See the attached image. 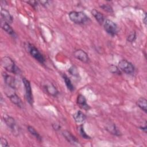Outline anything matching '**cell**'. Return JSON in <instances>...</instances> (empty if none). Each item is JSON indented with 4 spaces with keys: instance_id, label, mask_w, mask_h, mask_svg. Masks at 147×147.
<instances>
[{
    "instance_id": "1",
    "label": "cell",
    "mask_w": 147,
    "mask_h": 147,
    "mask_svg": "<svg viewBox=\"0 0 147 147\" xmlns=\"http://www.w3.org/2000/svg\"><path fill=\"white\" fill-rule=\"evenodd\" d=\"M70 20L77 24H84L90 21L89 17L82 11H71L68 14Z\"/></svg>"
},
{
    "instance_id": "2",
    "label": "cell",
    "mask_w": 147,
    "mask_h": 147,
    "mask_svg": "<svg viewBox=\"0 0 147 147\" xmlns=\"http://www.w3.org/2000/svg\"><path fill=\"white\" fill-rule=\"evenodd\" d=\"M1 64L6 70L10 72L17 74L19 72V69H18L14 61L8 56H5L2 58Z\"/></svg>"
},
{
    "instance_id": "3",
    "label": "cell",
    "mask_w": 147,
    "mask_h": 147,
    "mask_svg": "<svg viewBox=\"0 0 147 147\" xmlns=\"http://www.w3.org/2000/svg\"><path fill=\"white\" fill-rule=\"evenodd\" d=\"M26 47H27V51L36 60H37L40 63H44L45 58L34 46L29 43H27Z\"/></svg>"
},
{
    "instance_id": "4",
    "label": "cell",
    "mask_w": 147,
    "mask_h": 147,
    "mask_svg": "<svg viewBox=\"0 0 147 147\" xmlns=\"http://www.w3.org/2000/svg\"><path fill=\"white\" fill-rule=\"evenodd\" d=\"M103 26L106 32L112 36L116 35L118 32L117 24L110 20H106L103 23Z\"/></svg>"
},
{
    "instance_id": "5",
    "label": "cell",
    "mask_w": 147,
    "mask_h": 147,
    "mask_svg": "<svg viewBox=\"0 0 147 147\" xmlns=\"http://www.w3.org/2000/svg\"><path fill=\"white\" fill-rule=\"evenodd\" d=\"M3 120L6 124V125L9 127V128L10 129L11 131L14 135H18L19 131H18V127L16 124V122L14 120V119L6 114H4L3 116Z\"/></svg>"
},
{
    "instance_id": "6",
    "label": "cell",
    "mask_w": 147,
    "mask_h": 147,
    "mask_svg": "<svg viewBox=\"0 0 147 147\" xmlns=\"http://www.w3.org/2000/svg\"><path fill=\"white\" fill-rule=\"evenodd\" d=\"M118 68L120 71L124 72L127 74H131L134 71V67L133 65L126 60L123 59L118 63Z\"/></svg>"
},
{
    "instance_id": "7",
    "label": "cell",
    "mask_w": 147,
    "mask_h": 147,
    "mask_svg": "<svg viewBox=\"0 0 147 147\" xmlns=\"http://www.w3.org/2000/svg\"><path fill=\"white\" fill-rule=\"evenodd\" d=\"M22 82L25 87V95L26 98L28 101V102L30 105H33V98L32 92V88H31V85L30 82L27 80L26 78H24L22 79Z\"/></svg>"
},
{
    "instance_id": "8",
    "label": "cell",
    "mask_w": 147,
    "mask_h": 147,
    "mask_svg": "<svg viewBox=\"0 0 147 147\" xmlns=\"http://www.w3.org/2000/svg\"><path fill=\"white\" fill-rule=\"evenodd\" d=\"M74 56L80 61L85 63H88L90 60L88 54L82 49L76 50L74 52Z\"/></svg>"
},
{
    "instance_id": "9",
    "label": "cell",
    "mask_w": 147,
    "mask_h": 147,
    "mask_svg": "<svg viewBox=\"0 0 147 147\" xmlns=\"http://www.w3.org/2000/svg\"><path fill=\"white\" fill-rule=\"evenodd\" d=\"M6 95L9 98V99H10V100L12 103H13L14 104L16 105L17 106H19L20 107L22 106V101H21V99L14 92H10L7 91Z\"/></svg>"
},
{
    "instance_id": "10",
    "label": "cell",
    "mask_w": 147,
    "mask_h": 147,
    "mask_svg": "<svg viewBox=\"0 0 147 147\" xmlns=\"http://www.w3.org/2000/svg\"><path fill=\"white\" fill-rule=\"evenodd\" d=\"M3 75L4 81L5 82L6 84L8 87H9L13 89L15 88L16 87L17 83H16V80L14 79V78H13L11 75L6 74V73H5Z\"/></svg>"
},
{
    "instance_id": "11",
    "label": "cell",
    "mask_w": 147,
    "mask_h": 147,
    "mask_svg": "<svg viewBox=\"0 0 147 147\" xmlns=\"http://www.w3.org/2000/svg\"><path fill=\"white\" fill-rule=\"evenodd\" d=\"M62 134H63V136H64V137L70 144H72L73 145H76L79 143V141L77 140V138L74 136H73L69 131H68L67 130H64V131H63Z\"/></svg>"
},
{
    "instance_id": "12",
    "label": "cell",
    "mask_w": 147,
    "mask_h": 147,
    "mask_svg": "<svg viewBox=\"0 0 147 147\" xmlns=\"http://www.w3.org/2000/svg\"><path fill=\"white\" fill-rule=\"evenodd\" d=\"M1 16L2 20L6 22L8 24H11L13 22V19L12 16L10 14L9 11L2 8L1 10Z\"/></svg>"
},
{
    "instance_id": "13",
    "label": "cell",
    "mask_w": 147,
    "mask_h": 147,
    "mask_svg": "<svg viewBox=\"0 0 147 147\" xmlns=\"http://www.w3.org/2000/svg\"><path fill=\"white\" fill-rule=\"evenodd\" d=\"M73 118L77 123L82 124L85 121L86 116L81 111H77L73 114Z\"/></svg>"
},
{
    "instance_id": "14",
    "label": "cell",
    "mask_w": 147,
    "mask_h": 147,
    "mask_svg": "<svg viewBox=\"0 0 147 147\" xmlns=\"http://www.w3.org/2000/svg\"><path fill=\"white\" fill-rule=\"evenodd\" d=\"M77 103L82 109L88 110L90 108V106L87 103V100L86 98L83 95L80 94L78 96Z\"/></svg>"
},
{
    "instance_id": "15",
    "label": "cell",
    "mask_w": 147,
    "mask_h": 147,
    "mask_svg": "<svg viewBox=\"0 0 147 147\" xmlns=\"http://www.w3.org/2000/svg\"><path fill=\"white\" fill-rule=\"evenodd\" d=\"M91 13L92 16L94 17V18L96 19V20L100 24H103L105 21V17L99 11H98L96 9H92L91 11Z\"/></svg>"
},
{
    "instance_id": "16",
    "label": "cell",
    "mask_w": 147,
    "mask_h": 147,
    "mask_svg": "<svg viewBox=\"0 0 147 147\" xmlns=\"http://www.w3.org/2000/svg\"><path fill=\"white\" fill-rule=\"evenodd\" d=\"M1 28L3 30H4L6 33H7L9 34L11 36L15 35V32L14 30L12 29V28L10 26L9 24L7 23L6 22L4 21L3 20H1Z\"/></svg>"
},
{
    "instance_id": "17",
    "label": "cell",
    "mask_w": 147,
    "mask_h": 147,
    "mask_svg": "<svg viewBox=\"0 0 147 147\" xmlns=\"http://www.w3.org/2000/svg\"><path fill=\"white\" fill-rule=\"evenodd\" d=\"M106 129L109 131L110 132V133L114 134V135H115V136H120L121 135V133H120V131L118 130V128L116 127L114 123H109L107 125V126L106 127Z\"/></svg>"
},
{
    "instance_id": "18",
    "label": "cell",
    "mask_w": 147,
    "mask_h": 147,
    "mask_svg": "<svg viewBox=\"0 0 147 147\" xmlns=\"http://www.w3.org/2000/svg\"><path fill=\"white\" fill-rule=\"evenodd\" d=\"M45 88L47 92L52 96H56L58 94L57 90L55 87V86L53 84H52V83L47 84L45 86Z\"/></svg>"
},
{
    "instance_id": "19",
    "label": "cell",
    "mask_w": 147,
    "mask_h": 147,
    "mask_svg": "<svg viewBox=\"0 0 147 147\" xmlns=\"http://www.w3.org/2000/svg\"><path fill=\"white\" fill-rule=\"evenodd\" d=\"M137 105L145 113L147 112V104L146 99L143 97H141L138 99L137 101Z\"/></svg>"
},
{
    "instance_id": "20",
    "label": "cell",
    "mask_w": 147,
    "mask_h": 147,
    "mask_svg": "<svg viewBox=\"0 0 147 147\" xmlns=\"http://www.w3.org/2000/svg\"><path fill=\"white\" fill-rule=\"evenodd\" d=\"M63 78L65 84L67 87L68 88V89L69 90L71 91H74V85L72 84L70 79L66 75H63Z\"/></svg>"
},
{
    "instance_id": "21",
    "label": "cell",
    "mask_w": 147,
    "mask_h": 147,
    "mask_svg": "<svg viewBox=\"0 0 147 147\" xmlns=\"http://www.w3.org/2000/svg\"><path fill=\"white\" fill-rule=\"evenodd\" d=\"M28 131L31 134H32L34 137H36V138L39 141H41L42 140V138L41 137V136L39 134V133L35 130V129L34 127H33L32 126H28Z\"/></svg>"
},
{
    "instance_id": "22",
    "label": "cell",
    "mask_w": 147,
    "mask_h": 147,
    "mask_svg": "<svg viewBox=\"0 0 147 147\" xmlns=\"http://www.w3.org/2000/svg\"><path fill=\"white\" fill-rule=\"evenodd\" d=\"M78 130H79V134L83 138H85V139H90V137L88 136L85 132L84 131V127H83V125H81L79 126L78 127Z\"/></svg>"
},
{
    "instance_id": "23",
    "label": "cell",
    "mask_w": 147,
    "mask_h": 147,
    "mask_svg": "<svg viewBox=\"0 0 147 147\" xmlns=\"http://www.w3.org/2000/svg\"><path fill=\"white\" fill-rule=\"evenodd\" d=\"M109 69L110 71V72H111L113 74H121V71L120 69L118 68V67L114 65H111L109 67Z\"/></svg>"
},
{
    "instance_id": "24",
    "label": "cell",
    "mask_w": 147,
    "mask_h": 147,
    "mask_svg": "<svg viewBox=\"0 0 147 147\" xmlns=\"http://www.w3.org/2000/svg\"><path fill=\"white\" fill-rule=\"evenodd\" d=\"M136 38V33L134 31V32H131L130 33V34L127 36V40L128 42H133L135 41Z\"/></svg>"
},
{
    "instance_id": "25",
    "label": "cell",
    "mask_w": 147,
    "mask_h": 147,
    "mask_svg": "<svg viewBox=\"0 0 147 147\" xmlns=\"http://www.w3.org/2000/svg\"><path fill=\"white\" fill-rule=\"evenodd\" d=\"M102 9H103L104 10L107 11V12H109V13H112L113 12V9L112 8V7L108 5V4H103L102 5H100V6Z\"/></svg>"
},
{
    "instance_id": "26",
    "label": "cell",
    "mask_w": 147,
    "mask_h": 147,
    "mask_svg": "<svg viewBox=\"0 0 147 147\" xmlns=\"http://www.w3.org/2000/svg\"><path fill=\"white\" fill-rule=\"evenodd\" d=\"M6 146H9V144L7 140L4 138L1 137L0 140V147H6Z\"/></svg>"
},
{
    "instance_id": "27",
    "label": "cell",
    "mask_w": 147,
    "mask_h": 147,
    "mask_svg": "<svg viewBox=\"0 0 147 147\" xmlns=\"http://www.w3.org/2000/svg\"><path fill=\"white\" fill-rule=\"evenodd\" d=\"M69 72H70V73H71L72 75H75L77 74L76 68H75L74 67H71V68L69 69Z\"/></svg>"
},
{
    "instance_id": "28",
    "label": "cell",
    "mask_w": 147,
    "mask_h": 147,
    "mask_svg": "<svg viewBox=\"0 0 147 147\" xmlns=\"http://www.w3.org/2000/svg\"><path fill=\"white\" fill-rule=\"evenodd\" d=\"M27 3H29L30 5H31L33 6H36L37 5V2L35 1H28Z\"/></svg>"
},
{
    "instance_id": "29",
    "label": "cell",
    "mask_w": 147,
    "mask_h": 147,
    "mask_svg": "<svg viewBox=\"0 0 147 147\" xmlns=\"http://www.w3.org/2000/svg\"><path fill=\"white\" fill-rule=\"evenodd\" d=\"M140 129H141V130H142L146 133V129H147V127H146V122L145 123V126H141V127H140Z\"/></svg>"
},
{
    "instance_id": "30",
    "label": "cell",
    "mask_w": 147,
    "mask_h": 147,
    "mask_svg": "<svg viewBox=\"0 0 147 147\" xmlns=\"http://www.w3.org/2000/svg\"><path fill=\"white\" fill-rule=\"evenodd\" d=\"M53 127L55 130H59L60 128V126L58 124H53Z\"/></svg>"
},
{
    "instance_id": "31",
    "label": "cell",
    "mask_w": 147,
    "mask_h": 147,
    "mask_svg": "<svg viewBox=\"0 0 147 147\" xmlns=\"http://www.w3.org/2000/svg\"><path fill=\"white\" fill-rule=\"evenodd\" d=\"M39 2L42 5H47V3H48V1H39Z\"/></svg>"
},
{
    "instance_id": "32",
    "label": "cell",
    "mask_w": 147,
    "mask_h": 147,
    "mask_svg": "<svg viewBox=\"0 0 147 147\" xmlns=\"http://www.w3.org/2000/svg\"><path fill=\"white\" fill-rule=\"evenodd\" d=\"M146 14H145V17H144V20H143V21H144V22L145 24H146Z\"/></svg>"
}]
</instances>
